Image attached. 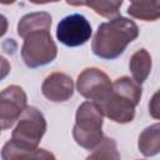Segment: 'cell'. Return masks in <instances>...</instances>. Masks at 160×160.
Wrapping results in <instances>:
<instances>
[{
  "instance_id": "cell-9",
  "label": "cell",
  "mask_w": 160,
  "mask_h": 160,
  "mask_svg": "<svg viewBox=\"0 0 160 160\" xmlns=\"http://www.w3.org/2000/svg\"><path fill=\"white\" fill-rule=\"evenodd\" d=\"M41 92L48 100L52 102L68 101L74 95V81L64 72H52L42 81Z\"/></svg>"
},
{
  "instance_id": "cell-1",
  "label": "cell",
  "mask_w": 160,
  "mask_h": 160,
  "mask_svg": "<svg viewBox=\"0 0 160 160\" xmlns=\"http://www.w3.org/2000/svg\"><path fill=\"white\" fill-rule=\"evenodd\" d=\"M138 36L139 28L134 20L116 16L98 26L91 42V50L100 59L114 60L122 55L126 46Z\"/></svg>"
},
{
  "instance_id": "cell-10",
  "label": "cell",
  "mask_w": 160,
  "mask_h": 160,
  "mask_svg": "<svg viewBox=\"0 0 160 160\" xmlns=\"http://www.w3.org/2000/svg\"><path fill=\"white\" fill-rule=\"evenodd\" d=\"M52 18L46 11H36L24 15L18 22V35L25 38L28 34L40 30H50Z\"/></svg>"
},
{
  "instance_id": "cell-22",
  "label": "cell",
  "mask_w": 160,
  "mask_h": 160,
  "mask_svg": "<svg viewBox=\"0 0 160 160\" xmlns=\"http://www.w3.org/2000/svg\"><path fill=\"white\" fill-rule=\"evenodd\" d=\"M29 1L36 5H42V4H49V2H58L60 0H29Z\"/></svg>"
},
{
  "instance_id": "cell-11",
  "label": "cell",
  "mask_w": 160,
  "mask_h": 160,
  "mask_svg": "<svg viewBox=\"0 0 160 160\" xmlns=\"http://www.w3.org/2000/svg\"><path fill=\"white\" fill-rule=\"evenodd\" d=\"M151 68H152L151 55L146 49H139L131 55L129 61V69L131 71L132 79L136 82L142 84L150 75Z\"/></svg>"
},
{
  "instance_id": "cell-2",
  "label": "cell",
  "mask_w": 160,
  "mask_h": 160,
  "mask_svg": "<svg viewBox=\"0 0 160 160\" xmlns=\"http://www.w3.org/2000/svg\"><path fill=\"white\" fill-rule=\"evenodd\" d=\"M104 115L98 105L91 101H84L79 105L75 114V125L72 138L78 145L86 150H92L102 139Z\"/></svg>"
},
{
  "instance_id": "cell-6",
  "label": "cell",
  "mask_w": 160,
  "mask_h": 160,
  "mask_svg": "<svg viewBox=\"0 0 160 160\" xmlns=\"http://www.w3.org/2000/svg\"><path fill=\"white\" fill-rule=\"evenodd\" d=\"M76 90L85 99L96 102L112 91V82L102 70L98 68H86L78 76Z\"/></svg>"
},
{
  "instance_id": "cell-7",
  "label": "cell",
  "mask_w": 160,
  "mask_h": 160,
  "mask_svg": "<svg viewBox=\"0 0 160 160\" xmlns=\"http://www.w3.org/2000/svg\"><path fill=\"white\" fill-rule=\"evenodd\" d=\"M28 96L19 85H10L0 91V130L10 129L25 109Z\"/></svg>"
},
{
  "instance_id": "cell-15",
  "label": "cell",
  "mask_w": 160,
  "mask_h": 160,
  "mask_svg": "<svg viewBox=\"0 0 160 160\" xmlns=\"http://www.w3.org/2000/svg\"><path fill=\"white\" fill-rule=\"evenodd\" d=\"M112 91L124 99L132 102L135 106L140 102L141 95H142V88L141 84L136 82L132 78L129 76H121L112 82Z\"/></svg>"
},
{
  "instance_id": "cell-17",
  "label": "cell",
  "mask_w": 160,
  "mask_h": 160,
  "mask_svg": "<svg viewBox=\"0 0 160 160\" xmlns=\"http://www.w3.org/2000/svg\"><path fill=\"white\" fill-rule=\"evenodd\" d=\"M88 159H120L116 141L111 138L102 136L100 142L92 149Z\"/></svg>"
},
{
  "instance_id": "cell-14",
  "label": "cell",
  "mask_w": 160,
  "mask_h": 160,
  "mask_svg": "<svg viewBox=\"0 0 160 160\" xmlns=\"http://www.w3.org/2000/svg\"><path fill=\"white\" fill-rule=\"evenodd\" d=\"M1 159L12 160V159H55V155L46 151L45 149L29 150L25 148H20L15 145L11 140L5 142L1 149Z\"/></svg>"
},
{
  "instance_id": "cell-20",
  "label": "cell",
  "mask_w": 160,
  "mask_h": 160,
  "mask_svg": "<svg viewBox=\"0 0 160 160\" xmlns=\"http://www.w3.org/2000/svg\"><path fill=\"white\" fill-rule=\"evenodd\" d=\"M156 96H158V92L154 95V98H152V100H151V102L154 104V106L151 105V104H149V110H150V112H151V115L155 118V119H158L159 116H158V100H156Z\"/></svg>"
},
{
  "instance_id": "cell-8",
  "label": "cell",
  "mask_w": 160,
  "mask_h": 160,
  "mask_svg": "<svg viewBox=\"0 0 160 160\" xmlns=\"http://www.w3.org/2000/svg\"><path fill=\"white\" fill-rule=\"evenodd\" d=\"M95 102V101H94ZM100 109L101 114L114 122L128 124L131 122L135 118V105L122 96L111 91L106 98L95 102Z\"/></svg>"
},
{
  "instance_id": "cell-5",
  "label": "cell",
  "mask_w": 160,
  "mask_h": 160,
  "mask_svg": "<svg viewBox=\"0 0 160 160\" xmlns=\"http://www.w3.org/2000/svg\"><path fill=\"white\" fill-rule=\"evenodd\" d=\"M92 35L91 24L81 14H71L62 18L56 28L58 40L69 48L84 45Z\"/></svg>"
},
{
  "instance_id": "cell-16",
  "label": "cell",
  "mask_w": 160,
  "mask_h": 160,
  "mask_svg": "<svg viewBox=\"0 0 160 160\" xmlns=\"http://www.w3.org/2000/svg\"><path fill=\"white\" fill-rule=\"evenodd\" d=\"M122 2L124 0H89L88 6L105 19H114L119 16Z\"/></svg>"
},
{
  "instance_id": "cell-18",
  "label": "cell",
  "mask_w": 160,
  "mask_h": 160,
  "mask_svg": "<svg viewBox=\"0 0 160 160\" xmlns=\"http://www.w3.org/2000/svg\"><path fill=\"white\" fill-rule=\"evenodd\" d=\"M10 70H11V65L9 60L0 55V81L4 80L10 74Z\"/></svg>"
},
{
  "instance_id": "cell-3",
  "label": "cell",
  "mask_w": 160,
  "mask_h": 160,
  "mask_svg": "<svg viewBox=\"0 0 160 160\" xmlns=\"http://www.w3.org/2000/svg\"><path fill=\"white\" fill-rule=\"evenodd\" d=\"M46 131V120L40 110L35 106H25L12 130L11 141L29 150L39 149V144Z\"/></svg>"
},
{
  "instance_id": "cell-21",
  "label": "cell",
  "mask_w": 160,
  "mask_h": 160,
  "mask_svg": "<svg viewBox=\"0 0 160 160\" xmlns=\"http://www.w3.org/2000/svg\"><path fill=\"white\" fill-rule=\"evenodd\" d=\"M89 0H66V4L71 6H88Z\"/></svg>"
},
{
  "instance_id": "cell-12",
  "label": "cell",
  "mask_w": 160,
  "mask_h": 160,
  "mask_svg": "<svg viewBox=\"0 0 160 160\" xmlns=\"http://www.w3.org/2000/svg\"><path fill=\"white\" fill-rule=\"evenodd\" d=\"M128 14L139 20L156 21L160 18L159 0H130Z\"/></svg>"
},
{
  "instance_id": "cell-19",
  "label": "cell",
  "mask_w": 160,
  "mask_h": 160,
  "mask_svg": "<svg viewBox=\"0 0 160 160\" xmlns=\"http://www.w3.org/2000/svg\"><path fill=\"white\" fill-rule=\"evenodd\" d=\"M8 28H9L8 19L2 14H0V38L5 35V32L8 31Z\"/></svg>"
},
{
  "instance_id": "cell-24",
  "label": "cell",
  "mask_w": 160,
  "mask_h": 160,
  "mask_svg": "<svg viewBox=\"0 0 160 160\" xmlns=\"http://www.w3.org/2000/svg\"><path fill=\"white\" fill-rule=\"evenodd\" d=\"M0 131H1V130H0Z\"/></svg>"
},
{
  "instance_id": "cell-23",
  "label": "cell",
  "mask_w": 160,
  "mask_h": 160,
  "mask_svg": "<svg viewBox=\"0 0 160 160\" xmlns=\"http://www.w3.org/2000/svg\"><path fill=\"white\" fill-rule=\"evenodd\" d=\"M16 0H0V4H2V5H11V4H14Z\"/></svg>"
},
{
  "instance_id": "cell-13",
  "label": "cell",
  "mask_w": 160,
  "mask_h": 160,
  "mask_svg": "<svg viewBox=\"0 0 160 160\" xmlns=\"http://www.w3.org/2000/svg\"><path fill=\"white\" fill-rule=\"evenodd\" d=\"M138 148L144 156H154L160 151V125L155 122L145 128L139 135Z\"/></svg>"
},
{
  "instance_id": "cell-4",
  "label": "cell",
  "mask_w": 160,
  "mask_h": 160,
  "mask_svg": "<svg viewBox=\"0 0 160 160\" xmlns=\"http://www.w3.org/2000/svg\"><path fill=\"white\" fill-rule=\"evenodd\" d=\"M21 59L29 69H36L52 62L58 56V46L50 30H40L28 34L21 46Z\"/></svg>"
}]
</instances>
